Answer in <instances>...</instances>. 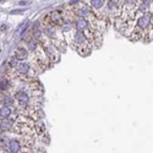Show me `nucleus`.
Listing matches in <instances>:
<instances>
[{
	"instance_id": "nucleus-1",
	"label": "nucleus",
	"mask_w": 153,
	"mask_h": 153,
	"mask_svg": "<svg viewBox=\"0 0 153 153\" xmlns=\"http://www.w3.org/2000/svg\"><path fill=\"white\" fill-rule=\"evenodd\" d=\"M14 71L17 76V79L20 80H32V79H36V75H37L34 66L27 61L19 62V65L14 69Z\"/></svg>"
},
{
	"instance_id": "nucleus-2",
	"label": "nucleus",
	"mask_w": 153,
	"mask_h": 153,
	"mask_svg": "<svg viewBox=\"0 0 153 153\" xmlns=\"http://www.w3.org/2000/svg\"><path fill=\"white\" fill-rule=\"evenodd\" d=\"M123 14V5L121 0H107V16L108 19L115 23L120 20Z\"/></svg>"
},
{
	"instance_id": "nucleus-3",
	"label": "nucleus",
	"mask_w": 153,
	"mask_h": 153,
	"mask_svg": "<svg viewBox=\"0 0 153 153\" xmlns=\"http://www.w3.org/2000/svg\"><path fill=\"white\" fill-rule=\"evenodd\" d=\"M90 7L92 9L93 14L98 20L105 21L108 20L107 16V0H90L88 3Z\"/></svg>"
},
{
	"instance_id": "nucleus-4",
	"label": "nucleus",
	"mask_w": 153,
	"mask_h": 153,
	"mask_svg": "<svg viewBox=\"0 0 153 153\" xmlns=\"http://www.w3.org/2000/svg\"><path fill=\"white\" fill-rule=\"evenodd\" d=\"M64 19H65V14L60 10H54L52 12H49V14L44 17L45 22H49V23H52L58 27H60V25L64 22Z\"/></svg>"
},
{
	"instance_id": "nucleus-5",
	"label": "nucleus",
	"mask_w": 153,
	"mask_h": 153,
	"mask_svg": "<svg viewBox=\"0 0 153 153\" xmlns=\"http://www.w3.org/2000/svg\"><path fill=\"white\" fill-rule=\"evenodd\" d=\"M0 105H6V107H15L16 100L14 97V93H7V92H0Z\"/></svg>"
},
{
	"instance_id": "nucleus-6",
	"label": "nucleus",
	"mask_w": 153,
	"mask_h": 153,
	"mask_svg": "<svg viewBox=\"0 0 153 153\" xmlns=\"http://www.w3.org/2000/svg\"><path fill=\"white\" fill-rule=\"evenodd\" d=\"M31 56V53L28 52V49L26 47H17L14 52V58L17 61H26Z\"/></svg>"
},
{
	"instance_id": "nucleus-7",
	"label": "nucleus",
	"mask_w": 153,
	"mask_h": 153,
	"mask_svg": "<svg viewBox=\"0 0 153 153\" xmlns=\"http://www.w3.org/2000/svg\"><path fill=\"white\" fill-rule=\"evenodd\" d=\"M39 45H41V43L38 42L34 37L28 38L27 42H26V48L28 49V52H30V53H32V54L36 52V50H37L38 48H39Z\"/></svg>"
},
{
	"instance_id": "nucleus-8",
	"label": "nucleus",
	"mask_w": 153,
	"mask_h": 153,
	"mask_svg": "<svg viewBox=\"0 0 153 153\" xmlns=\"http://www.w3.org/2000/svg\"><path fill=\"white\" fill-rule=\"evenodd\" d=\"M14 117V110L10 107L0 105V119H9Z\"/></svg>"
},
{
	"instance_id": "nucleus-9",
	"label": "nucleus",
	"mask_w": 153,
	"mask_h": 153,
	"mask_svg": "<svg viewBox=\"0 0 153 153\" xmlns=\"http://www.w3.org/2000/svg\"><path fill=\"white\" fill-rule=\"evenodd\" d=\"M33 130H34V134L37 136H43L47 134V129H45V125L42 123V121H36L34 126H33Z\"/></svg>"
},
{
	"instance_id": "nucleus-10",
	"label": "nucleus",
	"mask_w": 153,
	"mask_h": 153,
	"mask_svg": "<svg viewBox=\"0 0 153 153\" xmlns=\"http://www.w3.org/2000/svg\"><path fill=\"white\" fill-rule=\"evenodd\" d=\"M11 87H12V82L7 77L0 80V92H7Z\"/></svg>"
},
{
	"instance_id": "nucleus-11",
	"label": "nucleus",
	"mask_w": 153,
	"mask_h": 153,
	"mask_svg": "<svg viewBox=\"0 0 153 153\" xmlns=\"http://www.w3.org/2000/svg\"><path fill=\"white\" fill-rule=\"evenodd\" d=\"M36 153H47L44 148H37L36 149Z\"/></svg>"
},
{
	"instance_id": "nucleus-12",
	"label": "nucleus",
	"mask_w": 153,
	"mask_h": 153,
	"mask_svg": "<svg viewBox=\"0 0 153 153\" xmlns=\"http://www.w3.org/2000/svg\"><path fill=\"white\" fill-rule=\"evenodd\" d=\"M22 10H12L11 11V14H21Z\"/></svg>"
},
{
	"instance_id": "nucleus-13",
	"label": "nucleus",
	"mask_w": 153,
	"mask_h": 153,
	"mask_svg": "<svg viewBox=\"0 0 153 153\" xmlns=\"http://www.w3.org/2000/svg\"><path fill=\"white\" fill-rule=\"evenodd\" d=\"M0 136H4V131L1 129V126H0Z\"/></svg>"
},
{
	"instance_id": "nucleus-14",
	"label": "nucleus",
	"mask_w": 153,
	"mask_h": 153,
	"mask_svg": "<svg viewBox=\"0 0 153 153\" xmlns=\"http://www.w3.org/2000/svg\"><path fill=\"white\" fill-rule=\"evenodd\" d=\"M153 10V0H152V1H151V11Z\"/></svg>"
},
{
	"instance_id": "nucleus-15",
	"label": "nucleus",
	"mask_w": 153,
	"mask_h": 153,
	"mask_svg": "<svg viewBox=\"0 0 153 153\" xmlns=\"http://www.w3.org/2000/svg\"><path fill=\"white\" fill-rule=\"evenodd\" d=\"M0 153H5V151H1V149H0Z\"/></svg>"
}]
</instances>
